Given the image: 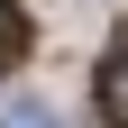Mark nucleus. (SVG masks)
Here are the masks:
<instances>
[{"label":"nucleus","instance_id":"obj_1","mask_svg":"<svg viewBox=\"0 0 128 128\" xmlns=\"http://www.w3.org/2000/svg\"><path fill=\"white\" fill-rule=\"evenodd\" d=\"M92 110H101L110 128H128V46L101 55V73H92Z\"/></svg>","mask_w":128,"mask_h":128},{"label":"nucleus","instance_id":"obj_2","mask_svg":"<svg viewBox=\"0 0 128 128\" xmlns=\"http://www.w3.org/2000/svg\"><path fill=\"white\" fill-rule=\"evenodd\" d=\"M18 64H28V9L0 0V73H18Z\"/></svg>","mask_w":128,"mask_h":128}]
</instances>
